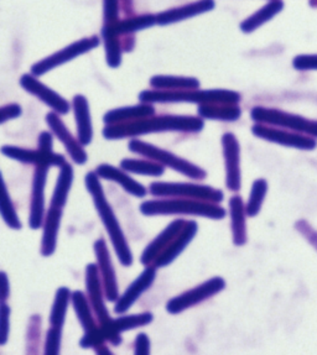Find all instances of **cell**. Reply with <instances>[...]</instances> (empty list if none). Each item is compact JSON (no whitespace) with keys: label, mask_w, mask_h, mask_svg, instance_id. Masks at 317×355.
I'll use <instances>...</instances> for the list:
<instances>
[{"label":"cell","mask_w":317,"mask_h":355,"mask_svg":"<svg viewBox=\"0 0 317 355\" xmlns=\"http://www.w3.org/2000/svg\"><path fill=\"white\" fill-rule=\"evenodd\" d=\"M23 113V109L17 103L6 104L0 107V124L17 119Z\"/></svg>","instance_id":"cell-42"},{"label":"cell","mask_w":317,"mask_h":355,"mask_svg":"<svg viewBox=\"0 0 317 355\" xmlns=\"http://www.w3.org/2000/svg\"><path fill=\"white\" fill-rule=\"evenodd\" d=\"M129 150L134 154L142 155L149 160L155 161L164 167H169L173 171L179 172L186 178H194V180H203L207 176V172L201 167L197 166L190 161L185 160L178 155L173 154L165 149H160L155 145L145 143L138 139H133L129 141L128 145Z\"/></svg>","instance_id":"cell-5"},{"label":"cell","mask_w":317,"mask_h":355,"mask_svg":"<svg viewBox=\"0 0 317 355\" xmlns=\"http://www.w3.org/2000/svg\"><path fill=\"white\" fill-rule=\"evenodd\" d=\"M87 191L92 196L93 205L98 212L99 218L103 223L104 228L110 235V241L116 250L117 258L119 263L129 268L133 263V254L128 244L127 238L121 230V224L117 219L116 213L104 195L103 187L96 172H88L85 178Z\"/></svg>","instance_id":"cell-2"},{"label":"cell","mask_w":317,"mask_h":355,"mask_svg":"<svg viewBox=\"0 0 317 355\" xmlns=\"http://www.w3.org/2000/svg\"><path fill=\"white\" fill-rule=\"evenodd\" d=\"M284 9L283 0H271L266 6H262L257 12H253L250 17H247L241 24V30L244 34H252L253 31L259 29L264 24L269 23L271 19L277 17L279 12Z\"/></svg>","instance_id":"cell-28"},{"label":"cell","mask_w":317,"mask_h":355,"mask_svg":"<svg viewBox=\"0 0 317 355\" xmlns=\"http://www.w3.org/2000/svg\"><path fill=\"white\" fill-rule=\"evenodd\" d=\"M72 105H74V114H75L76 124H77V135H78L77 139L83 146H86L92 143L93 139L92 119H91V112H89L87 98L81 94L76 96Z\"/></svg>","instance_id":"cell-25"},{"label":"cell","mask_w":317,"mask_h":355,"mask_svg":"<svg viewBox=\"0 0 317 355\" xmlns=\"http://www.w3.org/2000/svg\"><path fill=\"white\" fill-rule=\"evenodd\" d=\"M10 307L6 302H0V345L8 343L10 333Z\"/></svg>","instance_id":"cell-40"},{"label":"cell","mask_w":317,"mask_h":355,"mask_svg":"<svg viewBox=\"0 0 317 355\" xmlns=\"http://www.w3.org/2000/svg\"><path fill=\"white\" fill-rule=\"evenodd\" d=\"M222 148L225 166V186L233 192L242 187L241 173V149L239 141L234 134L225 132L222 137Z\"/></svg>","instance_id":"cell-11"},{"label":"cell","mask_w":317,"mask_h":355,"mask_svg":"<svg viewBox=\"0 0 317 355\" xmlns=\"http://www.w3.org/2000/svg\"><path fill=\"white\" fill-rule=\"evenodd\" d=\"M198 230L195 220H186L184 228L180 232L179 234L173 238V241L169 244L166 249H164L160 255L154 260L153 265L157 268H165L167 265L173 263V260L179 257L181 252H184L186 247L190 244L192 239L195 238Z\"/></svg>","instance_id":"cell-20"},{"label":"cell","mask_w":317,"mask_h":355,"mask_svg":"<svg viewBox=\"0 0 317 355\" xmlns=\"http://www.w3.org/2000/svg\"><path fill=\"white\" fill-rule=\"evenodd\" d=\"M86 290L87 297L91 304L93 312L98 320L99 324H104L112 320L108 309L104 302L103 284L99 275L97 263H88L86 268Z\"/></svg>","instance_id":"cell-13"},{"label":"cell","mask_w":317,"mask_h":355,"mask_svg":"<svg viewBox=\"0 0 317 355\" xmlns=\"http://www.w3.org/2000/svg\"><path fill=\"white\" fill-rule=\"evenodd\" d=\"M185 224H186V220H184V219H176V220H173V222L169 224L166 228L162 230V233L157 235L155 239L146 247V249L142 254L140 263H144V265H151V263H154V260L160 255V252L164 249H166L169 244L173 241V238L182 230Z\"/></svg>","instance_id":"cell-24"},{"label":"cell","mask_w":317,"mask_h":355,"mask_svg":"<svg viewBox=\"0 0 317 355\" xmlns=\"http://www.w3.org/2000/svg\"><path fill=\"white\" fill-rule=\"evenodd\" d=\"M71 301H72L76 315H77V318H78V321L81 323L85 333L89 332V331H92V329L98 327L97 323H96V320H94L91 304H89L88 297H87L85 293H82V291L72 293Z\"/></svg>","instance_id":"cell-32"},{"label":"cell","mask_w":317,"mask_h":355,"mask_svg":"<svg viewBox=\"0 0 317 355\" xmlns=\"http://www.w3.org/2000/svg\"><path fill=\"white\" fill-rule=\"evenodd\" d=\"M52 145H53V139L49 132H42L39 135V149L46 153H52Z\"/></svg>","instance_id":"cell-46"},{"label":"cell","mask_w":317,"mask_h":355,"mask_svg":"<svg viewBox=\"0 0 317 355\" xmlns=\"http://www.w3.org/2000/svg\"><path fill=\"white\" fill-rule=\"evenodd\" d=\"M154 320V315L151 312H143L138 315H123L118 317L116 320H110V322L99 324L105 342L108 340L114 347L121 343V334L127 331H132L135 328L148 326Z\"/></svg>","instance_id":"cell-14"},{"label":"cell","mask_w":317,"mask_h":355,"mask_svg":"<svg viewBox=\"0 0 317 355\" xmlns=\"http://www.w3.org/2000/svg\"><path fill=\"white\" fill-rule=\"evenodd\" d=\"M134 353L137 355H146L151 353V339L148 334L140 333L134 342Z\"/></svg>","instance_id":"cell-44"},{"label":"cell","mask_w":317,"mask_h":355,"mask_svg":"<svg viewBox=\"0 0 317 355\" xmlns=\"http://www.w3.org/2000/svg\"><path fill=\"white\" fill-rule=\"evenodd\" d=\"M114 25H105L103 29L104 44H105V53H107V62L112 69H117L121 61V45Z\"/></svg>","instance_id":"cell-36"},{"label":"cell","mask_w":317,"mask_h":355,"mask_svg":"<svg viewBox=\"0 0 317 355\" xmlns=\"http://www.w3.org/2000/svg\"><path fill=\"white\" fill-rule=\"evenodd\" d=\"M64 208L50 206L46 217L42 224V239H41V255L49 258L56 250L58 247V232L61 227Z\"/></svg>","instance_id":"cell-22"},{"label":"cell","mask_w":317,"mask_h":355,"mask_svg":"<svg viewBox=\"0 0 317 355\" xmlns=\"http://www.w3.org/2000/svg\"><path fill=\"white\" fill-rule=\"evenodd\" d=\"M156 277V268L154 265H146L144 271L138 276L137 280L133 281L126 293H123L121 296L116 301V307H114V312L117 315H124L127 313L129 309H132L137 301H138L140 296L148 291L151 288V285L154 284Z\"/></svg>","instance_id":"cell-17"},{"label":"cell","mask_w":317,"mask_h":355,"mask_svg":"<svg viewBox=\"0 0 317 355\" xmlns=\"http://www.w3.org/2000/svg\"><path fill=\"white\" fill-rule=\"evenodd\" d=\"M74 168L69 165V162H64L60 166V173H58V182L55 186V189L52 192L51 205L52 207L58 208H64L66 206V202L69 198V191L74 184Z\"/></svg>","instance_id":"cell-30"},{"label":"cell","mask_w":317,"mask_h":355,"mask_svg":"<svg viewBox=\"0 0 317 355\" xmlns=\"http://www.w3.org/2000/svg\"><path fill=\"white\" fill-rule=\"evenodd\" d=\"M214 6H216L214 0H197L190 4L160 12L159 15H156V24L170 25V24L180 23V21H184L190 17L211 12V10H214Z\"/></svg>","instance_id":"cell-21"},{"label":"cell","mask_w":317,"mask_h":355,"mask_svg":"<svg viewBox=\"0 0 317 355\" xmlns=\"http://www.w3.org/2000/svg\"><path fill=\"white\" fill-rule=\"evenodd\" d=\"M155 114V108L151 103H142L134 107H126L110 110L104 115L103 121L105 125L112 124H121V123H130L143 118H149Z\"/></svg>","instance_id":"cell-27"},{"label":"cell","mask_w":317,"mask_h":355,"mask_svg":"<svg viewBox=\"0 0 317 355\" xmlns=\"http://www.w3.org/2000/svg\"><path fill=\"white\" fill-rule=\"evenodd\" d=\"M0 216L12 230H22V222L17 216L12 197L9 195L1 171H0Z\"/></svg>","instance_id":"cell-33"},{"label":"cell","mask_w":317,"mask_h":355,"mask_svg":"<svg viewBox=\"0 0 317 355\" xmlns=\"http://www.w3.org/2000/svg\"><path fill=\"white\" fill-rule=\"evenodd\" d=\"M94 350H96L98 354H110V350L108 349L104 344H101L97 348H94Z\"/></svg>","instance_id":"cell-47"},{"label":"cell","mask_w":317,"mask_h":355,"mask_svg":"<svg viewBox=\"0 0 317 355\" xmlns=\"http://www.w3.org/2000/svg\"><path fill=\"white\" fill-rule=\"evenodd\" d=\"M205 128V121L201 116L190 115H162L149 116L130 123L105 125L103 137L108 140H119L134 138L138 135H146L151 132H198Z\"/></svg>","instance_id":"cell-1"},{"label":"cell","mask_w":317,"mask_h":355,"mask_svg":"<svg viewBox=\"0 0 317 355\" xmlns=\"http://www.w3.org/2000/svg\"><path fill=\"white\" fill-rule=\"evenodd\" d=\"M99 45L98 37H91V39H82V40L77 41L75 44H71L69 46L65 47L62 50L53 53L49 58H44L40 62L36 63L33 66V75L42 76L50 72L51 69H56L58 66L64 64V63L69 62L74 58L81 56L86 52L91 51L94 47Z\"/></svg>","instance_id":"cell-10"},{"label":"cell","mask_w":317,"mask_h":355,"mask_svg":"<svg viewBox=\"0 0 317 355\" xmlns=\"http://www.w3.org/2000/svg\"><path fill=\"white\" fill-rule=\"evenodd\" d=\"M140 212L148 217L186 214L211 219H223L227 214L225 208L219 206V203L190 198H167L145 201L140 205Z\"/></svg>","instance_id":"cell-3"},{"label":"cell","mask_w":317,"mask_h":355,"mask_svg":"<svg viewBox=\"0 0 317 355\" xmlns=\"http://www.w3.org/2000/svg\"><path fill=\"white\" fill-rule=\"evenodd\" d=\"M20 85L26 92L39 98L41 102L49 105L58 114H67L71 109L69 102L55 92L50 87L45 86L34 75H24Z\"/></svg>","instance_id":"cell-16"},{"label":"cell","mask_w":317,"mask_h":355,"mask_svg":"<svg viewBox=\"0 0 317 355\" xmlns=\"http://www.w3.org/2000/svg\"><path fill=\"white\" fill-rule=\"evenodd\" d=\"M121 167L124 171L151 176V178H160L164 175L165 168L160 164L153 160H138V159H124L121 160Z\"/></svg>","instance_id":"cell-35"},{"label":"cell","mask_w":317,"mask_h":355,"mask_svg":"<svg viewBox=\"0 0 317 355\" xmlns=\"http://www.w3.org/2000/svg\"><path fill=\"white\" fill-rule=\"evenodd\" d=\"M252 132L257 138L263 139L271 143L279 144L286 148L299 150H314L317 146L316 139L301 132H293L277 126L266 125L257 123L252 128Z\"/></svg>","instance_id":"cell-9"},{"label":"cell","mask_w":317,"mask_h":355,"mask_svg":"<svg viewBox=\"0 0 317 355\" xmlns=\"http://www.w3.org/2000/svg\"><path fill=\"white\" fill-rule=\"evenodd\" d=\"M49 166H36L33 178L30 201L29 225L31 230H40L45 219V187Z\"/></svg>","instance_id":"cell-15"},{"label":"cell","mask_w":317,"mask_h":355,"mask_svg":"<svg viewBox=\"0 0 317 355\" xmlns=\"http://www.w3.org/2000/svg\"><path fill=\"white\" fill-rule=\"evenodd\" d=\"M151 85L157 91H185L197 89L200 87V80L191 77L155 76L151 78Z\"/></svg>","instance_id":"cell-31"},{"label":"cell","mask_w":317,"mask_h":355,"mask_svg":"<svg viewBox=\"0 0 317 355\" xmlns=\"http://www.w3.org/2000/svg\"><path fill=\"white\" fill-rule=\"evenodd\" d=\"M250 116L255 123L289 129L317 139V121L306 119L301 115L288 113L280 109L254 107L250 112Z\"/></svg>","instance_id":"cell-6"},{"label":"cell","mask_w":317,"mask_h":355,"mask_svg":"<svg viewBox=\"0 0 317 355\" xmlns=\"http://www.w3.org/2000/svg\"><path fill=\"white\" fill-rule=\"evenodd\" d=\"M105 25L118 23V0H104Z\"/></svg>","instance_id":"cell-43"},{"label":"cell","mask_w":317,"mask_h":355,"mask_svg":"<svg viewBox=\"0 0 317 355\" xmlns=\"http://www.w3.org/2000/svg\"><path fill=\"white\" fill-rule=\"evenodd\" d=\"M293 66L299 71H317V55H299L294 58Z\"/></svg>","instance_id":"cell-41"},{"label":"cell","mask_w":317,"mask_h":355,"mask_svg":"<svg viewBox=\"0 0 317 355\" xmlns=\"http://www.w3.org/2000/svg\"><path fill=\"white\" fill-rule=\"evenodd\" d=\"M71 296H72V293L67 287H60L58 293L55 295L51 313H50V324L53 328H58V329L64 328Z\"/></svg>","instance_id":"cell-34"},{"label":"cell","mask_w":317,"mask_h":355,"mask_svg":"<svg viewBox=\"0 0 317 355\" xmlns=\"http://www.w3.org/2000/svg\"><path fill=\"white\" fill-rule=\"evenodd\" d=\"M151 193L160 198H190L214 203H219L225 198L223 192L219 189L187 182H153Z\"/></svg>","instance_id":"cell-7"},{"label":"cell","mask_w":317,"mask_h":355,"mask_svg":"<svg viewBox=\"0 0 317 355\" xmlns=\"http://www.w3.org/2000/svg\"><path fill=\"white\" fill-rule=\"evenodd\" d=\"M1 154L10 157L12 160L19 161L23 164H30L35 166H61L65 161L62 155L46 153L42 150L23 149L12 145H6L1 148Z\"/></svg>","instance_id":"cell-18"},{"label":"cell","mask_w":317,"mask_h":355,"mask_svg":"<svg viewBox=\"0 0 317 355\" xmlns=\"http://www.w3.org/2000/svg\"><path fill=\"white\" fill-rule=\"evenodd\" d=\"M154 24H156L155 15H142V17L124 20L121 23H117L114 25V29L118 35L128 34V33L151 28Z\"/></svg>","instance_id":"cell-38"},{"label":"cell","mask_w":317,"mask_h":355,"mask_svg":"<svg viewBox=\"0 0 317 355\" xmlns=\"http://www.w3.org/2000/svg\"><path fill=\"white\" fill-rule=\"evenodd\" d=\"M61 339H62V329L51 327L46 333L44 353L47 355L58 354L61 349Z\"/></svg>","instance_id":"cell-39"},{"label":"cell","mask_w":317,"mask_h":355,"mask_svg":"<svg viewBox=\"0 0 317 355\" xmlns=\"http://www.w3.org/2000/svg\"><path fill=\"white\" fill-rule=\"evenodd\" d=\"M94 254L97 257V266H98L99 275L103 284L105 298L110 302H114L119 298V288L117 281L116 270L112 263L110 249L107 247V241L101 238L94 243Z\"/></svg>","instance_id":"cell-12"},{"label":"cell","mask_w":317,"mask_h":355,"mask_svg":"<svg viewBox=\"0 0 317 355\" xmlns=\"http://www.w3.org/2000/svg\"><path fill=\"white\" fill-rule=\"evenodd\" d=\"M142 103H234L241 102V94L228 89H185V91H144L139 94Z\"/></svg>","instance_id":"cell-4"},{"label":"cell","mask_w":317,"mask_h":355,"mask_svg":"<svg viewBox=\"0 0 317 355\" xmlns=\"http://www.w3.org/2000/svg\"><path fill=\"white\" fill-rule=\"evenodd\" d=\"M198 115L202 119L236 121L242 116V109L234 103L200 104Z\"/></svg>","instance_id":"cell-29"},{"label":"cell","mask_w":317,"mask_h":355,"mask_svg":"<svg viewBox=\"0 0 317 355\" xmlns=\"http://www.w3.org/2000/svg\"><path fill=\"white\" fill-rule=\"evenodd\" d=\"M10 295V284L4 271H0V302H6Z\"/></svg>","instance_id":"cell-45"},{"label":"cell","mask_w":317,"mask_h":355,"mask_svg":"<svg viewBox=\"0 0 317 355\" xmlns=\"http://www.w3.org/2000/svg\"><path fill=\"white\" fill-rule=\"evenodd\" d=\"M266 193H268V182L264 178L255 180L252 186L248 202L246 205V212L248 217L253 218L257 214H259L262 206L266 200Z\"/></svg>","instance_id":"cell-37"},{"label":"cell","mask_w":317,"mask_h":355,"mask_svg":"<svg viewBox=\"0 0 317 355\" xmlns=\"http://www.w3.org/2000/svg\"><path fill=\"white\" fill-rule=\"evenodd\" d=\"M230 214H231L232 235L236 247H242L247 243V212L244 202L239 196H233L230 200Z\"/></svg>","instance_id":"cell-26"},{"label":"cell","mask_w":317,"mask_h":355,"mask_svg":"<svg viewBox=\"0 0 317 355\" xmlns=\"http://www.w3.org/2000/svg\"><path fill=\"white\" fill-rule=\"evenodd\" d=\"M225 287V281L222 277H212L209 280L205 281L201 285L194 287L176 297L171 298L166 304V311L171 315L181 313L186 309L201 304L208 298L214 297V295L223 291Z\"/></svg>","instance_id":"cell-8"},{"label":"cell","mask_w":317,"mask_h":355,"mask_svg":"<svg viewBox=\"0 0 317 355\" xmlns=\"http://www.w3.org/2000/svg\"><path fill=\"white\" fill-rule=\"evenodd\" d=\"M96 173L98 175L99 178H104L107 181H113L121 186V189L128 192L129 195L138 197V198H144L148 191L144 186L139 184L138 181H135L132 176L128 175L127 171H124L123 168L112 166L110 164H102L97 167Z\"/></svg>","instance_id":"cell-23"},{"label":"cell","mask_w":317,"mask_h":355,"mask_svg":"<svg viewBox=\"0 0 317 355\" xmlns=\"http://www.w3.org/2000/svg\"><path fill=\"white\" fill-rule=\"evenodd\" d=\"M47 125L50 126L55 137L64 145L72 161L77 165H83L88 160L87 153L83 149V145L80 143L78 139L74 138V135L69 132L67 126L65 125L64 121L58 116V113L51 112L46 115Z\"/></svg>","instance_id":"cell-19"}]
</instances>
